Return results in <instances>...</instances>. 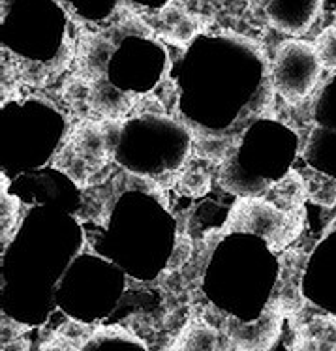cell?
Wrapping results in <instances>:
<instances>
[{
	"instance_id": "1",
	"label": "cell",
	"mask_w": 336,
	"mask_h": 351,
	"mask_svg": "<svg viewBox=\"0 0 336 351\" xmlns=\"http://www.w3.org/2000/svg\"><path fill=\"white\" fill-rule=\"evenodd\" d=\"M322 70L314 43L302 40L282 43L272 64L274 88L287 104H297L314 90Z\"/></svg>"
},
{
	"instance_id": "2",
	"label": "cell",
	"mask_w": 336,
	"mask_h": 351,
	"mask_svg": "<svg viewBox=\"0 0 336 351\" xmlns=\"http://www.w3.org/2000/svg\"><path fill=\"white\" fill-rule=\"evenodd\" d=\"M284 222V213L263 197H243L235 203L229 215L228 222L224 223L222 235L233 231H250L261 235L271 243L280 226Z\"/></svg>"
},
{
	"instance_id": "3",
	"label": "cell",
	"mask_w": 336,
	"mask_h": 351,
	"mask_svg": "<svg viewBox=\"0 0 336 351\" xmlns=\"http://www.w3.org/2000/svg\"><path fill=\"white\" fill-rule=\"evenodd\" d=\"M280 273L276 287L269 299V306L280 312L284 317L295 315L302 308V295H300V278L307 265V254L300 250H286L278 258Z\"/></svg>"
},
{
	"instance_id": "4",
	"label": "cell",
	"mask_w": 336,
	"mask_h": 351,
	"mask_svg": "<svg viewBox=\"0 0 336 351\" xmlns=\"http://www.w3.org/2000/svg\"><path fill=\"white\" fill-rule=\"evenodd\" d=\"M322 4L323 0H265V12L274 29L300 36L312 27Z\"/></svg>"
},
{
	"instance_id": "5",
	"label": "cell",
	"mask_w": 336,
	"mask_h": 351,
	"mask_svg": "<svg viewBox=\"0 0 336 351\" xmlns=\"http://www.w3.org/2000/svg\"><path fill=\"white\" fill-rule=\"evenodd\" d=\"M284 315L276 310L267 308L258 322L239 323L229 319V337L235 350H269L278 338Z\"/></svg>"
},
{
	"instance_id": "6",
	"label": "cell",
	"mask_w": 336,
	"mask_h": 351,
	"mask_svg": "<svg viewBox=\"0 0 336 351\" xmlns=\"http://www.w3.org/2000/svg\"><path fill=\"white\" fill-rule=\"evenodd\" d=\"M171 350H228L222 344L218 329L205 317H190L187 327L180 330Z\"/></svg>"
},
{
	"instance_id": "7",
	"label": "cell",
	"mask_w": 336,
	"mask_h": 351,
	"mask_svg": "<svg viewBox=\"0 0 336 351\" xmlns=\"http://www.w3.org/2000/svg\"><path fill=\"white\" fill-rule=\"evenodd\" d=\"M158 23H160L158 32L169 42L179 43V45L190 42L201 30L200 19L177 6L165 8L164 12L158 15Z\"/></svg>"
},
{
	"instance_id": "8",
	"label": "cell",
	"mask_w": 336,
	"mask_h": 351,
	"mask_svg": "<svg viewBox=\"0 0 336 351\" xmlns=\"http://www.w3.org/2000/svg\"><path fill=\"white\" fill-rule=\"evenodd\" d=\"M265 199L271 201L272 205L282 210L284 215L293 213V210L302 207V201L307 199L304 180L297 171H289L280 182H274L267 190Z\"/></svg>"
},
{
	"instance_id": "9",
	"label": "cell",
	"mask_w": 336,
	"mask_h": 351,
	"mask_svg": "<svg viewBox=\"0 0 336 351\" xmlns=\"http://www.w3.org/2000/svg\"><path fill=\"white\" fill-rule=\"evenodd\" d=\"M177 188L190 197H201L211 188V171L203 164H190L177 179Z\"/></svg>"
},
{
	"instance_id": "10",
	"label": "cell",
	"mask_w": 336,
	"mask_h": 351,
	"mask_svg": "<svg viewBox=\"0 0 336 351\" xmlns=\"http://www.w3.org/2000/svg\"><path fill=\"white\" fill-rule=\"evenodd\" d=\"M304 180V188H307V195L314 203L331 207L336 203V180L331 177H325L317 171H308L307 177H302Z\"/></svg>"
},
{
	"instance_id": "11",
	"label": "cell",
	"mask_w": 336,
	"mask_h": 351,
	"mask_svg": "<svg viewBox=\"0 0 336 351\" xmlns=\"http://www.w3.org/2000/svg\"><path fill=\"white\" fill-rule=\"evenodd\" d=\"M235 141L226 136H207L195 137V152L201 158H205L207 162H222L224 158L228 156L231 149H233Z\"/></svg>"
},
{
	"instance_id": "12",
	"label": "cell",
	"mask_w": 336,
	"mask_h": 351,
	"mask_svg": "<svg viewBox=\"0 0 336 351\" xmlns=\"http://www.w3.org/2000/svg\"><path fill=\"white\" fill-rule=\"evenodd\" d=\"M302 223H304V208L302 207L293 210V213L284 215V222L280 226V230L276 231V235L272 237V241L269 243V248L271 250L286 248L287 244L299 235L300 230H302Z\"/></svg>"
},
{
	"instance_id": "13",
	"label": "cell",
	"mask_w": 336,
	"mask_h": 351,
	"mask_svg": "<svg viewBox=\"0 0 336 351\" xmlns=\"http://www.w3.org/2000/svg\"><path fill=\"white\" fill-rule=\"evenodd\" d=\"M314 47L323 68L336 70V27L323 30L322 34L315 38Z\"/></svg>"
},
{
	"instance_id": "14",
	"label": "cell",
	"mask_w": 336,
	"mask_h": 351,
	"mask_svg": "<svg viewBox=\"0 0 336 351\" xmlns=\"http://www.w3.org/2000/svg\"><path fill=\"white\" fill-rule=\"evenodd\" d=\"M192 239L184 233H180L175 241V248H173V254L169 261H167V271H179L182 267L187 265L190 258H192Z\"/></svg>"
},
{
	"instance_id": "15",
	"label": "cell",
	"mask_w": 336,
	"mask_h": 351,
	"mask_svg": "<svg viewBox=\"0 0 336 351\" xmlns=\"http://www.w3.org/2000/svg\"><path fill=\"white\" fill-rule=\"evenodd\" d=\"M17 208H19V201L4 194L2 197V243L4 244L8 241V230H15L17 215H19Z\"/></svg>"
}]
</instances>
